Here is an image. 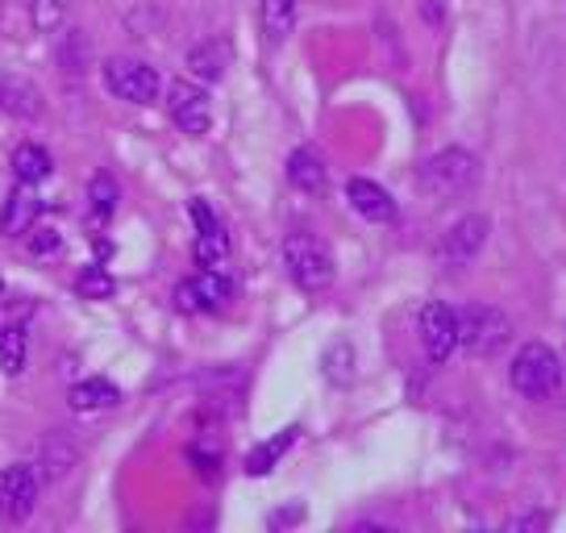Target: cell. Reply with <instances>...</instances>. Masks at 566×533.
<instances>
[{
  "label": "cell",
  "instance_id": "1",
  "mask_svg": "<svg viewBox=\"0 0 566 533\" xmlns=\"http://www.w3.org/2000/svg\"><path fill=\"white\" fill-rule=\"evenodd\" d=\"M454 321H459V346L475 358L500 355L513 338V321L504 317L495 304H467L454 313Z\"/></svg>",
  "mask_w": 566,
  "mask_h": 533
},
{
  "label": "cell",
  "instance_id": "14",
  "mask_svg": "<svg viewBox=\"0 0 566 533\" xmlns=\"http://www.w3.org/2000/svg\"><path fill=\"white\" fill-rule=\"evenodd\" d=\"M230 59H233L230 42H226V38H209V42H200V46L188 51V67H192L196 80L212 84V80H221V75H226Z\"/></svg>",
  "mask_w": 566,
  "mask_h": 533
},
{
  "label": "cell",
  "instance_id": "18",
  "mask_svg": "<svg viewBox=\"0 0 566 533\" xmlns=\"http://www.w3.org/2000/svg\"><path fill=\"white\" fill-rule=\"evenodd\" d=\"M296 4L301 0H263L259 4V21H263L266 42H283L296 25Z\"/></svg>",
  "mask_w": 566,
  "mask_h": 533
},
{
  "label": "cell",
  "instance_id": "19",
  "mask_svg": "<svg viewBox=\"0 0 566 533\" xmlns=\"http://www.w3.org/2000/svg\"><path fill=\"white\" fill-rule=\"evenodd\" d=\"M51 155L42 150L38 143H21L18 150H13V176L21 179V184H42V179L51 176Z\"/></svg>",
  "mask_w": 566,
  "mask_h": 533
},
{
  "label": "cell",
  "instance_id": "17",
  "mask_svg": "<svg viewBox=\"0 0 566 533\" xmlns=\"http://www.w3.org/2000/svg\"><path fill=\"white\" fill-rule=\"evenodd\" d=\"M287 179H292V188H301V192H321L325 188V163H321L317 150H292L287 155Z\"/></svg>",
  "mask_w": 566,
  "mask_h": 533
},
{
  "label": "cell",
  "instance_id": "22",
  "mask_svg": "<svg viewBox=\"0 0 566 533\" xmlns=\"http://www.w3.org/2000/svg\"><path fill=\"white\" fill-rule=\"evenodd\" d=\"M75 292H80L84 301H108V296L117 292V280L108 275L105 266H84L80 280H75Z\"/></svg>",
  "mask_w": 566,
  "mask_h": 533
},
{
  "label": "cell",
  "instance_id": "12",
  "mask_svg": "<svg viewBox=\"0 0 566 533\" xmlns=\"http://www.w3.org/2000/svg\"><path fill=\"white\" fill-rule=\"evenodd\" d=\"M346 200H350L354 213L375 221V226L396 221V200H391V192H384L375 179H350V184H346Z\"/></svg>",
  "mask_w": 566,
  "mask_h": 533
},
{
  "label": "cell",
  "instance_id": "29",
  "mask_svg": "<svg viewBox=\"0 0 566 533\" xmlns=\"http://www.w3.org/2000/svg\"><path fill=\"white\" fill-rule=\"evenodd\" d=\"M0 292H4V280H0Z\"/></svg>",
  "mask_w": 566,
  "mask_h": 533
},
{
  "label": "cell",
  "instance_id": "3",
  "mask_svg": "<svg viewBox=\"0 0 566 533\" xmlns=\"http://www.w3.org/2000/svg\"><path fill=\"white\" fill-rule=\"evenodd\" d=\"M479 179V159L471 150H462V146H450V150H438L433 159L421 167V184L424 196H433V200H450V196H462L467 188H475Z\"/></svg>",
  "mask_w": 566,
  "mask_h": 533
},
{
  "label": "cell",
  "instance_id": "23",
  "mask_svg": "<svg viewBox=\"0 0 566 533\" xmlns=\"http://www.w3.org/2000/svg\"><path fill=\"white\" fill-rule=\"evenodd\" d=\"M88 205H92V217L96 221H108L113 217V209H117V184H113V176H92L88 184Z\"/></svg>",
  "mask_w": 566,
  "mask_h": 533
},
{
  "label": "cell",
  "instance_id": "27",
  "mask_svg": "<svg viewBox=\"0 0 566 533\" xmlns=\"http://www.w3.org/2000/svg\"><path fill=\"white\" fill-rule=\"evenodd\" d=\"M188 213H192V221H196V233H200V230H217V226H221V221H217V213L209 209V200H200V196H196L192 205H188Z\"/></svg>",
  "mask_w": 566,
  "mask_h": 533
},
{
  "label": "cell",
  "instance_id": "21",
  "mask_svg": "<svg viewBox=\"0 0 566 533\" xmlns=\"http://www.w3.org/2000/svg\"><path fill=\"white\" fill-rule=\"evenodd\" d=\"M192 254H196V263H200V266L226 263V254H230V233L221 230V226H217V230H200V233H196Z\"/></svg>",
  "mask_w": 566,
  "mask_h": 533
},
{
  "label": "cell",
  "instance_id": "4",
  "mask_svg": "<svg viewBox=\"0 0 566 533\" xmlns=\"http://www.w3.org/2000/svg\"><path fill=\"white\" fill-rule=\"evenodd\" d=\"M283 266H287V275L304 292H325V288L334 284V259H329V250L321 247L313 233H292L283 242Z\"/></svg>",
  "mask_w": 566,
  "mask_h": 533
},
{
  "label": "cell",
  "instance_id": "25",
  "mask_svg": "<svg viewBox=\"0 0 566 533\" xmlns=\"http://www.w3.org/2000/svg\"><path fill=\"white\" fill-rule=\"evenodd\" d=\"M30 250L42 254V259H46V254H59V250H63V233L54 230V226H34V230H30Z\"/></svg>",
  "mask_w": 566,
  "mask_h": 533
},
{
  "label": "cell",
  "instance_id": "6",
  "mask_svg": "<svg viewBox=\"0 0 566 533\" xmlns=\"http://www.w3.org/2000/svg\"><path fill=\"white\" fill-rule=\"evenodd\" d=\"M167 113H171V122L184 129V134H209L212 125V105H209V92L192 84V80H176L171 88H167Z\"/></svg>",
  "mask_w": 566,
  "mask_h": 533
},
{
  "label": "cell",
  "instance_id": "16",
  "mask_svg": "<svg viewBox=\"0 0 566 533\" xmlns=\"http://www.w3.org/2000/svg\"><path fill=\"white\" fill-rule=\"evenodd\" d=\"M117 400H122V388L101 379V375H96V379H80V384L67 391L71 412H101V409H113Z\"/></svg>",
  "mask_w": 566,
  "mask_h": 533
},
{
  "label": "cell",
  "instance_id": "5",
  "mask_svg": "<svg viewBox=\"0 0 566 533\" xmlns=\"http://www.w3.org/2000/svg\"><path fill=\"white\" fill-rule=\"evenodd\" d=\"M105 84L113 96H122L129 105H159V92H163L159 72L138 63V59H108Z\"/></svg>",
  "mask_w": 566,
  "mask_h": 533
},
{
  "label": "cell",
  "instance_id": "10",
  "mask_svg": "<svg viewBox=\"0 0 566 533\" xmlns=\"http://www.w3.org/2000/svg\"><path fill=\"white\" fill-rule=\"evenodd\" d=\"M488 217H462V221H454L450 230H446L442 247H438V259H442L446 266H467L471 259H475L479 250H483V242H488Z\"/></svg>",
  "mask_w": 566,
  "mask_h": 533
},
{
  "label": "cell",
  "instance_id": "7",
  "mask_svg": "<svg viewBox=\"0 0 566 533\" xmlns=\"http://www.w3.org/2000/svg\"><path fill=\"white\" fill-rule=\"evenodd\" d=\"M421 346L424 355L433 358V363H446V358L454 355V346H459V321H454V309L442 301H429L421 309Z\"/></svg>",
  "mask_w": 566,
  "mask_h": 533
},
{
  "label": "cell",
  "instance_id": "2",
  "mask_svg": "<svg viewBox=\"0 0 566 533\" xmlns=\"http://www.w3.org/2000/svg\"><path fill=\"white\" fill-rule=\"evenodd\" d=\"M509 384H513L525 400H549L554 391L563 388V363H558V355L549 351L546 342H530V346L516 351Z\"/></svg>",
  "mask_w": 566,
  "mask_h": 533
},
{
  "label": "cell",
  "instance_id": "11",
  "mask_svg": "<svg viewBox=\"0 0 566 533\" xmlns=\"http://www.w3.org/2000/svg\"><path fill=\"white\" fill-rule=\"evenodd\" d=\"M38 213H42V196L34 192V184H21L9 192L4 200V209H0V230L9 233V238H21V233L34 230Z\"/></svg>",
  "mask_w": 566,
  "mask_h": 533
},
{
  "label": "cell",
  "instance_id": "9",
  "mask_svg": "<svg viewBox=\"0 0 566 533\" xmlns=\"http://www.w3.org/2000/svg\"><path fill=\"white\" fill-rule=\"evenodd\" d=\"M38 504V471L30 462H9L0 471V513L9 521H25Z\"/></svg>",
  "mask_w": 566,
  "mask_h": 533
},
{
  "label": "cell",
  "instance_id": "24",
  "mask_svg": "<svg viewBox=\"0 0 566 533\" xmlns=\"http://www.w3.org/2000/svg\"><path fill=\"white\" fill-rule=\"evenodd\" d=\"M42 467H46V480H59L75 467V446L63 442V438H51L42 446Z\"/></svg>",
  "mask_w": 566,
  "mask_h": 533
},
{
  "label": "cell",
  "instance_id": "26",
  "mask_svg": "<svg viewBox=\"0 0 566 533\" xmlns=\"http://www.w3.org/2000/svg\"><path fill=\"white\" fill-rule=\"evenodd\" d=\"M34 21L38 30H54L63 21V0H34Z\"/></svg>",
  "mask_w": 566,
  "mask_h": 533
},
{
  "label": "cell",
  "instance_id": "8",
  "mask_svg": "<svg viewBox=\"0 0 566 533\" xmlns=\"http://www.w3.org/2000/svg\"><path fill=\"white\" fill-rule=\"evenodd\" d=\"M230 296H233L230 280L217 266H205L200 275H192V280H184L176 288V304L184 313H217V309H226Z\"/></svg>",
  "mask_w": 566,
  "mask_h": 533
},
{
  "label": "cell",
  "instance_id": "28",
  "mask_svg": "<svg viewBox=\"0 0 566 533\" xmlns=\"http://www.w3.org/2000/svg\"><path fill=\"white\" fill-rule=\"evenodd\" d=\"M542 525H549V516H546V513L516 516V521H509V530H542Z\"/></svg>",
  "mask_w": 566,
  "mask_h": 533
},
{
  "label": "cell",
  "instance_id": "13",
  "mask_svg": "<svg viewBox=\"0 0 566 533\" xmlns=\"http://www.w3.org/2000/svg\"><path fill=\"white\" fill-rule=\"evenodd\" d=\"M0 108H4L9 117L34 122V117H42V92H38V84H30L25 75L0 72Z\"/></svg>",
  "mask_w": 566,
  "mask_h": 533
},
{
  "label": "cell",
  "instance_id": "15",
  "mask_svg": "<svg viewBox=\"0 0 566 533\" xmlns=\"http://www.w3.org/2000/svg\"><path fill=\"white\" fill-rule=\"evenodd\" d=\"M296 438H301V426H287V429H280L275 438H266V442L254 446V450L247 454V475H254V480H259V475H271L275 462L296 446Z\"/></svg>",
  "mask_w": 566,
  "mask_h": 533
},
{
  "label": "cell",
  "instance_id": "20",
  "mask_svg": "<svg viewBox=\"0 0 566 533\" xmlns=\"http://www.w3.org/2000/svg\"><path fill=\"white\" fill-rule=\"evenodd\" d=\"M25 351H30L25 330H21V325H4V330H0V372L4 375L25 372Z\"/></svg>",
  "mask_w": 566,
  "mask_h": 533
}]
</instances>
